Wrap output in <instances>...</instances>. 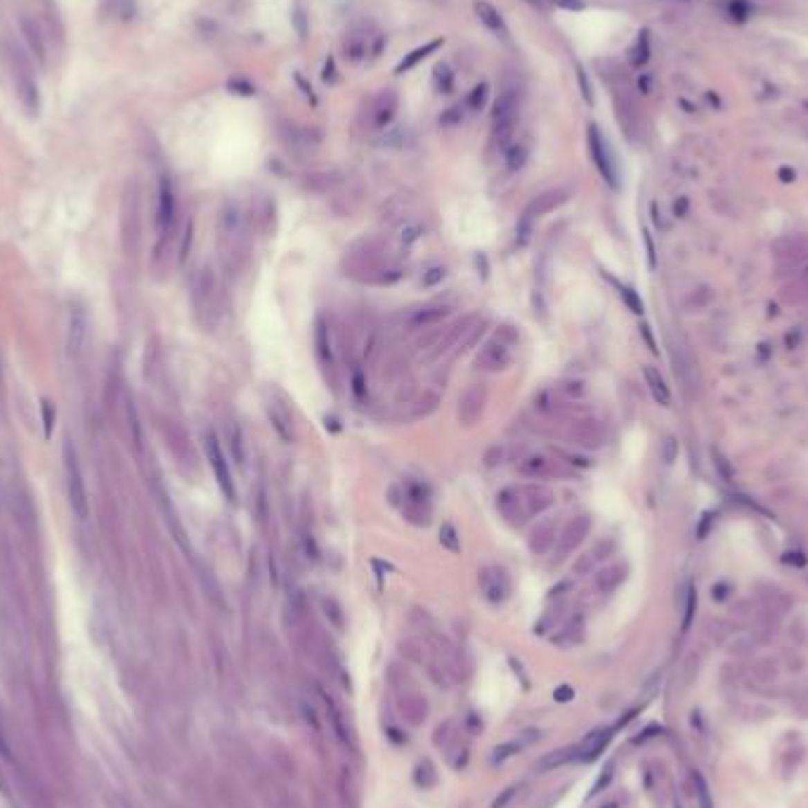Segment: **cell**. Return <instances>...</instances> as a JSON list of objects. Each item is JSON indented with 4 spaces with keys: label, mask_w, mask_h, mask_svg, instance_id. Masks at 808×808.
Returning <instances> with one entry per match:
<instances>
[{
    "label": "cell",
    "mask_w": 808,
    "mask_h": 808,
    "mask_svg": "<svg viewBox=\"0 0 808 808\" xmlns=\"http://www.w3.org/2000/svg\"><path fill=\"white\" fill-rule=\"evenodd\" d=\"M518 111H520V90L518 85H503V90L499 93L494 109H492V135H494V142L501 147L508 145V140L513 137L515 123H518Z\"/></svg>",
    "instance_id": "6da1fadb"
},
{
    "label": "cell",
    "mask_w": 808,
    "mask_h": 808,
    "mask_svg": "<svg viewBox=\"0 0 808 808\" xmlns=\"http://www.w3.org/2000/svg\"><path fill=\"white\" fill-rule=\"evenodd\" d=\"M518 343V331L513 326H501V331L485 343L475 357V366L483 371H501L513 362V345Z\"/></svg>",
    "instance_id": "7a4b0ae2"
},
{
    "label": "cell",
    "mask_w": 808,
    "mask_h": 808,
    "mask_svg": "<svg viewBox=\"0 0 808 808\" xmlns=\"http://www.w3.org/2000/svg\"><path fill=\"white\" fill-rule=\"evenodd\" d=\"M64 471H66V490H69L71 511L76 513L81 520H85L90 513V506H88V494H85L81 466H78V456H76V449H73L71 440H66L64 442Z\"/></svg>",
    "instance_id": "3957f363"
},
{
    "label": "cell",
    "mask_w": 808,
    "mask_h": 808,
    "mask_svg": "<svg viewBox=\"0 0 808 808\" xmlns=\"http://www.w3.org/2000/svg\"><path fill=\"white\" fill-rule=\"evenodd\" d=\"M589 152H591V159L598 168V173L603 175V180L610 187H620V173H617V163L615 156H612L610 147H607L603 133L598 130V125H589Z\"/></svg>",
    "instance_id": "277c9868"
},
{
    "label": "cell",
    "mask_w": 808,
    "mask_h": 808,
    "mask_svg": "<svg viewBox=\"0 0 808 808\" xmlns=\"http://www.w3.org/2000/svg\"><path fill=\"white\" fill-rule=\"evenodd\" d=\"M206 454H208L210 468H213V475H215L217 485H220L222 494H225L229 503H237V487H234L232 473H229V463H227L225 451H222V447H220V442H217V438L213 433L206 435Z\"/></svg>",
    "instance_id": "5b68a950"
},
{
    "label": "cell",
    "mask_w": 808,
    "mask_h": 808,
    "mask_svg": "<svg viewBox=\"0 0 808 808\" xmlns=\"http://www.w3.org/2000/svg\"><path fill=\"white\" fill-rule=\"evenodd\" d=\"M520 475L532 480H546V478H567V471L563 466V461L558 458H551L546 454H530L520 461L518 466Z\"/></svg>",
    "instance_id": "8992f818"
},
{
    "label": "cell",
    "mask_w": 808,
    "mask_h": 808,
    "mask_svg": "<svg viewBox=\"0 0 808 808\" xmlns=\"http://www.w3.org/2000/svg\"><path fill=\"white\" fill-rule=\"evenodd\" d=\"M480 589H483V595L492 605H499L511 593V582H508V575L501 567L487 565L480 570Z\"/></svg>",
    "instance_id": "52a82bcc"
},
{
    "label": "cell",
    "mask_w": 808,
    "mask_h": 808,
    "mask_svg": "<svg viewBox=\"0 0 808 808\" xmlns=\"http://www.w3.org/2000/svg\"><path fill=\"white\" fill-rule=\"evenodd\" d=\"M485 402H487L485 386L475 383V386L468 388V390L461 395V399H458V421H461L463 426H475V423L480 421V416H483Z\"/></svg>",
    "instance_id": "ba28073f"
},
{
    "label": "cell",
    "mask_w": 808,
    "mask_h": 808,
    "mask_svg": "<svg viewBox=\"0 0 808 808\" xmlns=\"http://www.w3.org/2000/svg\"><path fill=\"white\" fill-rule=\"evenodd\" d=\"M496 508L499 513L506 518V523H511L513 527L525 525V520L530 518L525 511L523 496H520V487H506L496 494Z\"/></svg>",
    "instance_id": "9c48e42d"
},
{
    "label": "cell",
    "mask_w": 808,
    "mask_h": 808,
    "mask_svg": "<svg viewBox=\"0 0 808 808\" xmlns=\"http://www.w3.org/2000/svg\"><path fill=\"white\" fill-rule=\"evenodd\" d=\"M589 532H591V518H589V515H577V518H572L570 523L563 527V532H560V537H558V555H567V553L575 551L584 539L589 537Z\"/></svg>",
    "instance_id": "30bf717a"
},
{
    "label": "cell",
    "mask_w": 808,
    "mask_h": 808,
    "mask_svg": "<svg viewBox=\"0 0 808 808\" xmlns=\"http://www.w3.org/2000/svg\"><path fill=\"white\" fill-rule=\"evenodd\" d=\"M520 496H523L525 511H527L530 518H535V515H541L544 511H548V508L553 506V501H555V494L551 490H548L546 485H523V487H520Z\"/></svg>",
    "instance_id": "8fae6325"
},
{
    "label": "cell",
    "mask_w": 808,
    "mask_h": 808,
    "mask_svg": "<svg viewBox=\"0 0 808 808\" xmlns=\"http://www.w3.org/2000/svg\"><path fill=\"white\" fill-rule=\"evenodd\" d=\"M570 440L572 445H580V447H586V449H595V447H600L605 442V431L600 423L595 421H577L575 426L570 428Z\"/></svg>",
    "instance_id": "7c38bea8"
},
{
    "label": "cell",
    "mask_w": 808,
    "mask_h": 808,
    "mask_svg": "<svg viewBox=\"0 0 808 808\" xmlns=\"http://www.w3.org/2000/svg\"><path fill=\"white\" fill-rule=\"evenodd\" d=\"M173 220H175V192L168 177H163L161 185H159V213H156L159 229L168 232L173 227Z\"/></svg>",
    "instance_id": "4fadbf2b"
},
{
    "label": "cell",
    "mask_w": 808,
    "mask_h": 808,
    "mask_svg": "<svg viewBox=\"0 0 808 808\" xmlns=\"http://www.w3.org/2000/svg\"><path fill=\"white\" fill-rule=\"evenodd\" d=\"M473 10H475V15H478V19L483 21V24L490 28V31L494 33L496 38H503V41H508V26H506V21H503L501 12H499L494 5L485 3V0H475Z\"/></svg>",
    "instance_id": "5bb4252c"
},
{
    "label": "cell",
    "mask_w": 808,
    "mask_h": 808,
    "mask_svg": "<svg viewBox=\"0 0 808 808\" xmlns=\"http://www.w3.org/2000/svg\"><path fill=\"white\" fill-rule=\"evenodd\" d=\"M672 362H674V371H676V378H679L681 383H683L685 393L695 395L697 393V381H695V366H692V359L688 357V354L681 350L679 345H672Z\"/></svg>",
    "instance_id": "9a60e30c"
},
{
    "label": "cell",
    "mask_w": 808,
    "mask_h": 808,
    "mask_svg": "<svg viewBox=\"0 0 808 808\" xmlns=\"http://www.w3.org/2000/svg\"><path fill=\"white\" fill-rule=\"evenodd\" d=\"M565 201H567V194L563 192V189H551V192L539 194L535 201H532V204L525 208V213H523V215H525V217H530V220H535V217L544 215V213H551V210H555L560 204H565Z\"/></svg>",
    "instance_id": "2e32d148"
},
{
    "label": "cell",
    "mask_w": 808,
    "mask_h": 808,
    "mask_svg": "<svg viewBox=\"0 0 808 808\" xmlns=\"http://www.w3.org/2000/svg\"><path fill=\"white\" fill-rule=\"evenodd\" d=\"M267 418L284 442H291V440H294V418H291V414L284 409L282 404L269 402L267 404Z\"/></svg>",
    "instance_id": "e0dca14e"
},
{
    "label": "cell",
    "mask_w": 808,
    "mask_h": 808,
    "mask_svg": "<svg viewBox=\"0 0 808 808\" xmlns=\"http://www.w3.org/2000/svg\"><path fill=\"white\" fill-rule=\"evenodd\" d=\"M397 111V95L393 90H383L374 102V125L376 128H386L395 118Z\"/></svg>",
    "instance_id": "ac0fdd59"
},
{
    "label": "cell",
    "mask_w": 808,
    "mask_h": 808,
    "mask_svg": "<svg viewBox=\"0 0 808 808\" xmlns=\"http://www.w3.org/2000/svg\"><path fill=\"white\" fill-rule=\"evenodd\" d=\"M643 376H645V383H647V388H650L652 397H655L662 406L672 404V393H669V386H667V381H664V376L660 374V369H655V366H643Z\"/></svg>",
    "instance_id": "d6986e66"
},
{
    "label": "cell",
    "mask_w": 808,
    "mask_h": 808,
    "mask_svg": "<svg viewBox=\"0 0 808 808\" xmlns=\"http://www.w3.org/2000/svg\"><path fill=\"white\" fill-rule=\"evenodd\" d=\"M624 580H627V565L615 563V565L605 567V570H600L598 575H595V586H598V591H603V593H612Z\"/></svg>",
    "instance_id": "ffe728a7"
},
{
    "label": "cell",
    "mask_w": 808,
    "mask_h": 808,
    "mask_svg": "<svg viewBox=\"0 0 808 808\" xmlns=\"http://www.w3.org/2000/svg\"><path fill=\"white\" fill-rule=\"evenodd\" d=\"M775 253L782 262H792V265H796L799 260L808 258V242L806 239H799V237L784 239V242L775 246Z\"/></svg>",
    "instance_id": "44dd1931"
},
{
    "label": "cell",
    "mask_w": 808,
    "mask_h": 808,
    "mask_svg": "<svg viewBox=\"0 0 808 808\" xmlns=\"http://www.w3.org/2000/svg\"><path fill=\"white\" fill-rule=\"evenodd\" d=\"M442 38H435V41H431V43H426V45H421V48H416V50H411L409 55H404V60L399 62L397 66H395V73H406V71H411V69H414L418 62L421 60H426L428 55H433L435 50H440L442 48Z\"/></svg>",
    "instance_id": "7402d4cb"
},
{
    "label": "cell",
    "mask_w": 808,
    "mask_h": 808,
    "mask_svg": "<svg viewBox=\"0 0 808 808\" xmlns=\"http://www.w3.org/2000/svg\"><path fill=\"white\" fill-rule=\"evenodd\" d=\"M447 314H449V307H447V305L421 307V310H416L414 314H411L409 326H414V329H426V326H431V324H438L440 319L447 317Z\"/></svg>",
    "instance_id": "603a6c76"
},
{
    "label": "cell",
    "mask_w": 808,
    "mask_h": 808,
    "mask_svg": "<svg viewBox=\"0 0 808 808\" xmlns=\"http://www.w3.org/2000/svg\"><path fill=\"white\" fill-rule=\"evenodd\" d=\"M782 300L787 303V305H804V303H808V267L804 269L801 279H796V282L784 286Z\"/></svg>",
    "instance_id": "cb8c5ba5"
},
{
    "label": "cell",
    "mask_w": 808,
    "mask_h": 808,
    "mask_svg": "<svg viewBox=\"0 0 808 808\" xmlns=\"http://www.w3.org/2000/svg\"><path fill=\"white\" fill-rule=\"evenodd\" d=\"M555 544V525L553 523H544L539 525L535 532H532L530 539V548L535 553H546Z\"/></svg>",
    "instance_id": "d4e9b609"
},
{
    "label": "cell",
    "mask_w": 808,
    "mask_h": 808,
    "mask_svg": "<svg viewBox=\"0 0 808 808\" xmlns=\"http://www.w3.org/2000/svg\"><path fill=\"white\" fill-rule=\"evenodd\" d=\"M314 345H317V354L324 364L334 362V350H331V334L329 326H326L324 319H317V329H314Z\"/></svg>",
    "instance_id": "484cf974"
},
{
    "label": "cell",
    "mask_w": 808,
    "mask_h": 808,
    "mask_svg": "<svg viewBox=\"0 0 808 808\" xmlns=\"http://www.w3.org/2000/svg\"><path fill=\"white\" fill-rule=\"evenodd\" d=\"M433 85L438 93H451V85H454V73H451V69L447 64H438L433 71Z\"/></svg>",
    "instance_id": "4316f807"
},
{
    "label": "cell",
    "mask_w": 808,
    "mask_h": 808,
    "mask_svg": "<svg viewBox=\"0 0 808 808\" xmlns=\"http://www.w3.org/2000/svg\"><path fill=\"white\" fill-rule=\"evenodd\" d=\"M692 784H695V796L700 808H714V796L712 789H709L707 780H704L702 773H692Z\"/></svg>",
    "instance_id": "83f0119b"
},
{
    "label": "cell",
    "mask_w": 808,
    "mask_h": 808,
    "mask_svg": "<svg viewBox=\"0 0 808 808\" xmlns=\"http://www.w3.org/2000/svg\"><path fill=\"white\" fill-rule=\"evenodd\" d=\"M440 544L451 553H461V537H458L456 527L451 523H445L440 527Z\"/></svg>",
    "instance_id": "f1b7e54d"
},
{
    "label": "cell",
    "mask_w": 808,
    "mask_h": 808,
    "mask_svg": "<svg viewBox=\"0 0 808 808\" xmlns=\"http://www.w3.org/2000/svg\"><path fill=\"white\" fill-rule=\"evenodd\" d=\"M487 97H490V85L487 83L475 85L466 100V107L471 109V111H483L485 105H487Z\"/></svg>",
    "instance_id": "f546056e"
},
{
    "label": "cell",
    "mask_w": 808,
    "mask_h": 808,
    "mask_svg": "<svg viewBox=\"0 0 808 808\" xmlns=\"http://www.w3.org/2000/svg\"><path fill=\"white\" fill-rule=\"evenodd\" d=\"M527 742H532V737H530V740H511V742L499 744V747L494 749V761H499V764H501V761L511 759V756H513V754H518Z\"/></svg>",
    "instance_id": "4dcf8cb0"
},
{
    "label": "cell",
    "mask_w": 808,
    "mask_h": 808,
    "mask_svg": "<svg viewBox=\"0 0 808 808\" xmlns=\"http://www.w3.org/2000/svg\"><path fill=\"white\" fill-rule=\"evenodd\" d=\"M525 161H527V149L523 147V145H513V147H508L506 149V165H508V170H520L525 165Z\"/></svg>",
    "instance_id": "1f68e13d"
},
{
    "label": "cell",
    "mask_w": 808,
    "mask_h": 808,
    "mask_svg": "<svg viewBox=\"0 0 808 808\" xmlns=\"http://www.w3.org/2000/svg\"><path fill=\"white\" fill-rule=\"evenodd\" d=\"M229 447H232V454L237 458L239 466H244L246 461V449H244V438H242V428L234 426L232 431H229Z\"/></svg>",
    "instance_id": "d6a6232c"
},
{
    "label": "cell",
    "mask_w": 808,
    "mask_h": 808,
    "mask_svg": "<svg viewBox=\"0 0 808 808\" xmlns=\"http://www.w3.org/2000/svg\"><path fill=\"white\" fill-rule=\"evenodd\" d=\"M634 57H631V62L636 66H643L645 62H647V57H650V43H647V31H643L638 36V43H636V48H634V53H631Z\"/></svg>",
    "instance_id": "836d02e7"
},
{
    "label": "cell",
    "mask_w": 808,
    "mask_h": 808,
    "mask_svg": "<svg viewBox=\"0 0 808 808\" xmlns=\"http://www.w3.org/2000/svg\"><path fill=\"white\" fill-rule=\"evenodd\" d=\"M695 605H697L695 589L688 586V591H685V603H683V631H688V629H690L692 617H695Z\"/></svg>",
    "instance_id": "e575fe53"
},
{
    "label": "cell",
    "mask_w": 808,
    "mask_h": 808,
    "mask_svg": "<svg viewBox=\"0 0 808 808\" xmlns=\"http://www.w3.org/2000/svg\"><path fill=\"white\" fill-rule=\"evenodd\" d=\"M558 393L563 395L565 399H582L584 393H586V388H584L582 381H567V383H560Z\"/></svg>",
    "instance_id": "d590c367"
},
{
    "label": "cell",
    "mask_w": 808,
    "mask_h": 808,
    "mask_svg": "<svg viewBox=\"0 0 808 808\" xmlns=\"http://www.w3.org/2000/svg\"><path fill=\"white\" fill-rule=\"evenodd\" d=\"M754 676L759 681H775V676H778V667H775V662L773 660H761V662H756V667H754Z\"/></svg>",
    "instance_id": "8d00e7d4"
},
{
    "label": "cell",
    "mask_w": 808,
    "mask_h": 808,
    "mask_svg": "<svg viewBox=\"0 0 808 808\" xmlns=\"http://www.w3.org/2000/svg\"><path fill=\"white\" fill-rule=\"evenodd\" d=\"M463 121V109L461 105L458 107H449L447 111H442V116H440V125H445V128H454V125H461Z\"/></svg>",
    "instance_id": "74e56055"
},
{
    "label": "cell",
    "mask_w": 808,
    "mask_h": 808,
    "mask_svg": "<svg viewBox=\"0 0 808 808\" xmlns=\"http://www.w3.org/2000/svg\"><path fill=\"white\" fill-rule=\"evenodd\" d=\"M345 57H350L352 62H357V60H362V55H366V43L364 41H359L357 36H352V38H348V43H345Z\"/></svg>",
    "instance_id": "f35d334b"
},
{
    "label": "cell",
    "mask_w": 808,
    "mask_h": 808,
    "mask_svg": "<svg viewBox=\"0 0 808 808\" xmlns=\"http://www.w3.org/2000/svg\"><path fill=\"white\" fill-rule=\"evenodd\" d=\"M445 277H447V267L435 265V267L428 269V272H423V286H428V289H431V286H438V284H442Z\"/></svg>",
    "instance_id": "ab89813d"
},
{
    "label": "cell",
    "mask_w": 808,
    "mask_h": 808,
    "mask_svg": "<svg viewBox=\"0 0 808 808\" xmlns=\"http://www.w3.org/2000/svg\"><path fill=\"white\" fill-rule=\"evenodd\" d=\"M620 294H622V298H624V303H627V305L631 307V310H634L636 314H640V312H643V300H640V298H638V294H636L634 289H627V286H620Z\"/></svg>",
    "instance_id": "60d3db41"
},
{
    "label": "cell",
    "mask_w": 808,
    "mask_h": 808,
    "mask_svg": "<svg viewBox=\"0 0 808 808\" xmlns=\"http://www.w3.org/2000/svg\"><path fill=\"white\" fill-rule=\"evenodd\" d=\"M227 88L232 90V93L244 95V97L255 95V85H253V83H249V81H244V78H232V81L227 83Z\"/></svg>",
    "instance_id": "b9f144b4"
},
{
    "label": "cell",
    "mask_w": 808,
    "mask_h": 808,
    "mask_svg": "<svg viewBox=\"0 0 808 808\" xmlns=\"http://www.w3.org/2000/svg\"><path fill=\"white\" fill-rule=\"evenodd\" d=\"M421 234H423V227L418 225V222H409V225H404L402 234H399V242H402L404 246H409V244H414Z\"/></svg>",
    "instance_id": "7bdbcfd3"
},
{
    "label": "cell",
    "mask_w": 808,
    "mask_h": 808,
    "mask_svg": "<svg viewBox=\"0 0 808 808\" xmlns=\"http://www.w3.org/2000/svg\"><path fill=\"white\" fill-rule=\"evenodd\" d=\"M577 81H580V88H582V97L586 105H593V93H591V85H589V78H586V71H584L582 64H577Z\"/></svg>",
    "instance_id": "ee69618b"
},
{
    "label": "cell",
    "mask_w": 808,
    "mask_h": 808,
    "mask_svg": "<svg viewBox=\"0 0 808 808\" xmlns=\"http://www.w3.org/2000/svg\"><path fill=\"white\" fill-rule=\"evenodd\" d=\"M676 456H679V442H676L674 438H667V440H664V445H662V458L667 463H674Z\"/></svg>",
    "instance_id": "f6af8a7d"
},
{
    "label": "cell",
    "mask_w": 808,
    "mask_h": 808,
    "mask_svg": "<svg viewBox=\"0 0 808 808\" xmlns=\"http://www.w3.org/2000/svg\"><path fill=\"white\" fill-rule=\"evenodd\" d=\"M324 610H326V617L331 615V620H334V624L338 629L343 627V615H341V607H338V603L334 598H326L324 600Z\"/></svg>",
    "instance_id": "bcb514c9"
},
{
    "label": "cell",
    "mask_w": 808,
    "mask_h": 808,
    "mask_svg": "<svg viewBox=\"0 0 808 808\" xmlns=\"http://www.w3.org/2000/svg\"><path fill=\"white\" fill-rule=\"evenodd\" d=\"M53 423H55L53 404H50L48 399H43V426H45V438H50V435H53Z\"/></svg>",
    "instance_id": "7dc6e473"
},
{
    "label": "cell",
    "mask_w": 808,
    "mask_h": 808,
    "mask_svg": "<svg viewBox=\"0 0 808 808\" xmlns=\"http://www.w3.org/2000/svg\"><path fill=\"white\" fill-rule=\"evenodd\" d=\"M336 78H338L336 60H334V57H329V60H326V64H324V71H322V81L324 83H336Z\"/></svg>",
    "instance_id": "c3c4849f"
},
{
    "label": "cell",
    "mask_w": 808,
    "mask_h": 808,
    "mask_svg": "<svg viewBox=\"0 0 808 808\" xmlns=\"http://www.w3.org/2000/svg\"><path fill=\"white\" fill-rule=\"evenodd\" d=\"M352 393H354V397H357V399L364 397V374L359 369L352 371Z\"/></svg>",
    "instance_id": "681fc988"
},
{
    "label": "cell",
    "mask_w": 808,
    "mask_h": 808,
    "mask_svg": "<svg viewBox=\"0 0 808 808\" xmlns=\"http://www.w3.org/2000/svg\"><path fill=\"white\" fill-rule=\"evenodd\" d=\"M294 24L298 28V36L300 38H307V24H305V12H303V8L298 5L296 8V17H294Z\"/></svg>",
    "instance_id": "f907efd6"
},
{
    "label": "cell",
    "mask_w": 808,
    "mask_h": 808,
    "mask_svg": "<svg viewBox=\"0 0 808 808\" xmlns=\"http://www.w3.org/2000/svg\"><path fill=\"white\" fill-rule=\"evenodd\" d=\"M555 8H563V10H570V12H580L584 10V0H551Z\"/></svg>",
    "instance_id": "816d5d0a"
},
{
    "label": "cell",
    "mask_w": 808,
    "mask_h": 808,
    "mask_svg": "<svg viewBox=\"0 0 808 808\" xmlns=\"http://www.w3.org/2000/svg\"><path fill=\"white\" fill-rule=\"evenodd\" d=\"M515 792H518V787H508V789H503V794L499 796V799L494 801V804H492V808H506V806H508V801H511L513 796H515Z\"/></svg>",
    "instance_id": "f5cc1de1"
},
{
    "label": "cell",
    "mask_w": 808,
    "mask_h": 808,
    "mask_svg": "<svg viewBox=\"0 0 808 808\" xmlns=\"http://www.w3.org/2000/svg\"><path fill=\"white\" fill-rule=\"evenodd\" d=\"M593 563H595V555H593V551H589V553H584V555H582V560L575 565V570H577V572H589V570L593 567Z\"/></svg>",
    "instance_id": "db71d44e"
},
{
    "label": "cell",
    "mask_w": 808,
    "mask_h": 808,
    "mask_svg": "<svg viewBox=\"0 0 808 808\" xmlns=\"http://www.w3.org/2000/svg\"><path fill=\"white\" fill-rule=\"evenodd\" d=\"M553 697H555L558 702H570L572 697H575V690H572L570 685H560V688H555Z\"/></svg>",
    "instance_id": "11a10c76"
},
{
    "label": "cell",
    "mask_w": 808,
    "mask_h": 808,
    "mask_svg": "<svg viewBox=\"0 0 808 808\" xmlns=\"http://www.w3.org/2000/svg\"><path fill=\"white\" fill-rule=\"evenodd\" d=\"M603 773H605V775L600 778L598 782H595V787H593V794H598L600 789H605V787H607V782H610V780H612V775H615V768H612V766H607Z\"/></svg>",
    "instance_id": "9f6ffc18"
},
{
    "label": "cell",
    "mask_w": 808,
    "mask_h": 808,
    "mask_svg": "<svg viewBox=\"0 0 808 808\" xmlns=\"http://www.w3.org/2000/svg\"><path fill=\"white\" fill-rule=\"evenodd\" d=\"M294 78H296V83H298V88H300V90H303V93H305V95H307V97H310V100L314 102V95H312V85H310V83H307V81H305V78H303V73H296V76H294Z\"/></svg>",
    "instance_id": "6f0895ef"
},
{
    "label": "cell",
    "mask_w": 808,
    "mask_h": 808,
    "mask_svg": "<svg viewBox=\"0 0 808 808\" xmlns=\"http://www.w3.org/2000/svg\"><path fill=\"white\" fill-rule=\"evenodd\" d=\"M650 83H652V81H650V76H643V78H640V81H638L640 93H645V95L650 93Z\"/></svg>",
    "instance_id": "680465c9"
},
{
    "label": "cell",
    "mask_w": 808,
    "mask_h": 808,
    "mask_svg": "<svg viewBox=\"0 0 808 808\" xmlns=\"http://www.w3.org/2000/svg\"><path fill=\"white\" fill-rule=\"evenodd\" d=\"M780 177L784 182H789V180H794V170H789L787 165H784V168H780Z\"/></svg>",
    "instance_id": "91938a15"
},
{
    "label": "cell",
    "mask_w": 808,
    "mask_h": 808,
    "mask_svg": "<svg viewBox=\"0 0 808 808\" xmlns=\"http://www.w3.org/2000/svg\"><path fill=\"white\" fill-rule=\"evenodd\" d=\"M685 210V199H681V204L676 201V213H683Z\"/></svg>",
    "instance_id": "94428289"
},
{
    "label": "cell",
    "mask_w": 808,
    "mask_h": 808,
    "mask_svg": "<svg viewBox=\"0 0 808 808\" xmlns=\"http://www.w3.org/2000/svg\"><path fill=\"white\" fill-rule=\"evenodd\" d=\"M600 808H622V806H620V801H607V804H603Z\"/></svg>",
    "instance_id": "6125c7cd"
},
{
    "label": "cell",
    "mask_w": 808,
    "mask_h": 808,
    "mask_svg": "<svg viewBox=\"0 0 808 808\" xmlns=\"http://www.w3.org/2000/svg\"><path fill=\"white\" fill-rule=\"evenodd\" d=\"M674 3H688V0H674Z\"/></svg>",
    "instance_id": "be15d7a7"
}]
</instances>
